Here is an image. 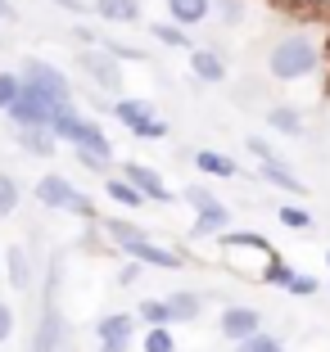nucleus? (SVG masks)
I'll list each match as a JSON object with an SVG mask.
<instances>
[{
    "mask_svg": "<svg viewBox=\"0 0 330 352\" xmlns=\"http://www.w3.org/2000/svg\"><path fill=\"white\" fill-rule=\"evenodd\" d=\"M186 204L195 208V226H190V235H195V239H208V235H217V230L231 226V208L217 204L213 190L190 186V190H186Z\"/></svg>",
    "mask_w": 330,
    "mask_h": 352,
    "instance_id": "3",
    "label": "nucleus"
},
{
    "mask_svg": "<svg viewBox=\"0 0 330 352\" xmlns=\"http://www.w3.org/2000/svg\"><path fill=\"white\" fill-rule=\"evenodd\" d=\"M285 289L294 294V298H308V294H317L321 285H317V280H312V276H289V285H285Z\"/></svg>",
    "mask_w": 330,
    "mask_h": 352,
    "instance_id": "33",
    "label": "nucleus"
},
{
    "mask_svg": "<svg viewBox=\"0 0 330 352\" xmlns=\"http://www.w3.org/2000/svg\"><path fill=\"white\" fill-rule=\"evenodd\" d=\"M123 176L132 181L136 190H141L145 199H158V204H176V195L163 186V176H158V172H149L145 163H123Z\"/></svg>",
    "mask_w": 330,
    "mask_h": 352,
    "instance_id": "11",
    "label": "nucleus"
},
{
    "mask_svg": "<svg viewBox=\"0 0 330 352\" xmlns=\"http://www.w3.org/2000/svg\"><path fill=\"white\" fill-rule=\"evenodd\" d=\"M118 249H123L132 262H141V267H158V271H176V267H181V258H176L172 249H163V244H154L145 230L136 239H127V244H118Z\"/></svg>",
    "mask_w": 330,
    "mask_h": 352,
    "instance_id": "10",
    "label": "nucleus"
},
{
    "mask_svg": "<svg viewBox=\"0 0 330 352\" xmlns=\"http://www.w3.org/2000/svg\"><path fill=\"white\" fill-rule=\"evenodd\" d=\"M213 14V0H167V19L176 28H199Z\"/></svg>",
    "mask_w": 330,
    "mask_h": 352,
    "instance_id": "14",
    "label": "nucleus"
},
{
    "mask_svg": "<svg viewBox=\"0 0 330 352\" xmlns=\"http://www.w3.org/2000/svg\"><path fill=\"white\" fill-rule=\"evenodd\" d=\"M136 276H141V262H127V267L123 271H118V280H123V285H132V280Z\"/></svg>",
    "mask_w": 330,
    "mask_h": 352,
    "instance_id": "35",
    "label": "nucleus"
},
{
    "mask_svg": "<svg viewBox=\"0 0 330 352\" xmlns=\"http://www.w3.org/2000/svg\"><path fill=\"white\" fill-rule=\"evenodd\" d=\"M59 343H63V311H59V302H54V276H50L41 325H37V334H32V352H59Z\"/></svg>",
    "mask_w": 330,
    "mask_h": 352,
    "instance_id": "7",
    "label": "nucleus"
},
{
    "mask_svg": "<svg viewBox=\"0 0 330 352\" xmlns=\"http://www.w3.org/2000/svg\"><path fill=\"white\" fill-rule=\"evenodd\" d=\"M289 276H294V267H289V262H280L276 253H271V262L262 267V280H267V285H280V289H285V285H289Z\"/></svg>",
    "mask_w": 330,
    "mask_h": 352,
    "instance_id": "28",
    "label": "nucleus"
},
{
    "mask_svg": "<svg viewBox=\"0 0 330 352\" xmlns=\"http://www.w3.org/2000/svg\"><path fill=\"white\" fill-rule=\"evenodd\" d=\"M167 316L172 321H199V311H204V298L199 294H190V289H181V294H167Z\"/></svg>",
    "mask_w": 330,
    "mask_h": 352,
    "instance_id": "20",
    "label": "nucleus"
},
{
    "mask_svg": "<svg viewBox=\"0 0 330 352\" xmlns=\"http://www.w3.org/2000/svg\"><path fill=\"white\" fill-rule=\"evenodd\" d=\"M249 154L258 158V176L267 181V186H276V190H289V195H303V181L294 172H289V163L280 154H271L267 145H262L258 135H249Z\"/></svg>",
    "mask_w": 330,
    "mask_h": 352,
    "instance_id": "6",
    "label": "nucleus"
},
{
    "mask_svg": "<svg viewBox=\"0 0 330 352\" xmlns=\"http://www.w3.org/2000/svg\"><path fill=\"white\" fill-rule=\"evenodd\" d=\"M141 348L145 352H176V339H172V330H167V325H149V330H145V339H141Z\"/></svg>",
    "mask_w": 330,
    "mask_h": 352,
    "instance_id": "23",
    "label": "nucleus"
},
{
    "mask_svg": "<svg viewBox=\"0 0 330 352\" xmlns=\"http://www.w3.org/2000/svg\"><path fill=\"white\" fill-rule=\"evenodd\" d=\"M195 167L204 176H222V181H231V176L240 172L236 158H231V154H217V149H195Z\"/></svg>",
    "mask_w": 330,
    "mask_h": 352,
    "instance_id": "18",
    "label": "nucleus"
},
{
    "mask_svg": "<svg viewBox=\"0 0 330 352\" xmlns=\"http://www.w3.org/2000/svg\"><path fill=\"white\" fill-rule=\"evenodd\" d=\"M37 204L50 208V212H72V217H91L95 212L91 199H86L82 190H72L68 176H59V172H50V176L37 181Z\"/></svg>",
    "mask_w": 330,
    "mask_h": 352,
    "instance_id": "2",
    "label": "nucleus"
},
{
    "mask_svg": "<svg viewBox=\"0 0 330 352\" xmlns=\"http://www.w3.org/2000/svg\"><path fill=\"white\" fill-rule=\"evenodd\" d=\"M10 334H14V307L0 302V343H10Z\"/></svg>",
    "mask_w": 330,
    "mask_h": 352,
    "instance_id": "34",
    "label": "nucleus"
},
{
    "mask_svg": "<svg viewBox=\"0 0 330 352\" xmlns=\"http://www.w3.org/2000/svg\"><path fill=\"white\" fill-rule=\"evenodd\" d=\"M54 109H59V104H50L45 95H37L32 86H23V91L14 95V104L5 109V113H10V122H14V126H45Z\"/></svg>",
    "mask_w": 330,
    "mask_h": 352,
    "instance_id": "8",
    "label": "nucleus"
},
{
    "mask_svg": "<svg viewBox=\"0 0 330 352\" xmlns=\"http://www.w3.org/2000/svg\"><path fill=\"white\" fill-rule=\"evenodd\" d=\"M23 86H32L37 95H45L50 104H72V82L54 68V63H45V59H28L23 63Z\"/></svg>",
    "mask_w": 330,
    "mask_h": 352,
    "instance_id": "4",
    "label": "nucleus"
},
{
    "mask_svg": "<svg viewBox=\"0 0 330 352\" xmlns=\"http://www.w3.org/2000/svg\"><path fill=\"white\" fill-rule=\"evenodd\" d=\"M54 5H63V10H72V14H82V10H86V0H54Z\"/></svg>",
    "mask_w": 330,
    "mask_h": 352,
    "instance_id": "36",
    "label": "nucleus"
},
{
    "mask_svg": "<svg viewBox=\"0 0 330 352\" xmlns=\"http://www.w3.org/2000/svg\"><path fill=\"white\" fill-rule=\"evenodd\" d=\"M280 221H285L289 230H312V212H308V208H294V204L280 208Z\"/></svg>",
    "mask_w": 330,
    "mask_h": 352,
    "instance_id": "29",
    "label": "nucleus"
},
{
    "mask_svg": "<svg viewBox=\"0 0 330 352\" xmlns=\"http://www.w3.org/2000/svg\"><path fill=\"white\" fill-rule=\"evenodd\" d=\"M14 208H19V181L0 172V217H10Z\"/></svg>",
    "mask_w": 330,
    "mask_h": 352,
    "instance_id": "27",
    "label": "nucleus"
},
{
    "mask_svg": "<svg viewBox=\"0 0 330 352\" xmlns=\"http://www.w3.org/2000/svg\"><path fill=\"white\" fill-rule=\"evenodd\" d=\"M77 63H82V68L104 86V91H123V73H118V59H114V54H91V50H86V54H77Z\"/></svg>",
    "mask_w": 330,
    "mask_h": 352,
    "instance_id": "13",
    "label": "nucleus"
},
{
    "mask_svg": "<svg viewBox=\"0 0 330 352\" xmlns=\"http://www.w3.org/2000/svg\"><path fill=\"white\" fill-rule=\"evenodd\" d=\"M236 352H285V343H280L276 334H262V330H254L249 339H240V343H236Z\"/></svg>",
    "mask_w": 330,
    "mask_h": 352,
    "instance_id": "24",
    "label": "nucleus"
},
{
    "mask_svg": "<svg viewBox=\"0 0 330 352\" xmlns=\"http://www.w3.org/2000/svg\"><path fill=\"white\" fill-rule=\"evenodd\" d=\"M0 267H5V276H10L14 289H32V262H28V249H19V244H14L10 253H0Z\"/></svg>",
    "mask_w": 330,
    "mask_h": 352,
    "instance_id": "15",
    "label": "nucleus"
},
{
    "mask_svg": "<svg viewBox=\"0 0 330 352\" xmlns=\"http://www.w3.org/2000/svg\"><path fill=\"white\" fill-rule=\"evenodd\" d=\"M321 68V50L308 41V36H280L267 54V73L276 82H303Z\"/></svg>",
    "mask_w": 330,
    "mask_h": 352,
    "instance_id": "1",
    "label": "nucleus"
},
{
    "mask_svg": "<svg viewBox=\"0 0 330 352\" xmlns=\"http://www.w3.org/2000/svg\"><path fill=\"white\" fill-rule=\"evenodd\" d=\"M136 316H141L145 325H172V316H167V302H163V298H145L141 307H136Z\"/></svg>",
    "mask_w": 330,
    "mask_h": 352,
    "instance_id": "25",
    "label": "nucleus"
},
{
    "mask_svg": "<svg viewBox=\"0 0 330 352\" xmlns=\"http://www.w3.org/2000/svg\"><path fill=\"white\" fill-rule=\"evenodd\" d=\"M95 14L104 23H141V0H95Z\"/></svg>",
    "mask_w": 330,
    "mask_h": 352,
    "instance_id": "17",
    "label": "nucleus"
},
{
    "mask_svg": "<svg viewBox=\"0 0 330 352\" xmlns=\"http://www.w3.org/2000/svg\"><path fill=\"white\" fill-rule=\"evenodd\" d=\"M190 73H195L199 82H222V77H227V63H222L217 50H190Z\"/></svg>",
    "mask_w": 330,
    "mask_h": 352,
    "instance_id": "19",
    "label": "nucleus"
},
{
    "mask_svg": "<svg viewBox=\"0 0 330 352\" xmlns=\"http://www.w3.org/2000/svg\"><path fill=\"white\" fill-rule=\"evenodd\" d=\"M104 195L114 199V204H123V208H141L145 204V195L127 181V176H109V181H104Z\"/></svg>",
    "mask_w": 330,
    "mask_h": 352,
    "instance_id": "22",
    "label": "nucleus"
},
{
    "mask_svg": "<svg viewBox=\"0 0 330 352\" xmlns=\"http://www.w3.org/2000/svg\"><path fill=\"white\" fill-rule=\"evenodd\" d=\"M72 149H77V163L86 172H104V167L114 163V154H104V149H86V145H72Z\"/></svg>",
    "mask_w": 330,
    "mask_h": 352,
    "instance_id": "26",
    "label": "nucleus"
},
{
    "mask_svg": "<svg viewBox=\"0 0 330 352\" xmlns=\"http://www.w3.org/2000/svg\"><path fill=\"white\" fill-rule=\"evenodd\" d=\"M217 325H222V334H227L231 343H240V339H249L254 330H262V316H258V307H227Z\"/></svg>",
    "mask_w": 330,
    "mask_h": 352,
    "instance_id": "12",
    "label": "nucleus"
},
{
    "mask_svg": "<svg viewBox=\"0 0 330 352\" xmlns=\"http://www.w3.org/2000/svg\"><path fill=\"white\" fill-rule=\"evenodd\" d=\"M154 36L163 45H190L186 41V28H176V23H154Z\"/></svg>",
    "mask_w": 330,
    "mask_h": 352,
    "instance_id": "32",
    "label": "nucleus"
},
{
    "mask_svg": "<svg viewBox=\"0 0 330 352\" xmlns=\"http://www.w3.org/2000/svg\"><path fill=\"white\" fill-rule=\"evenodd\" d=\"M114 113H118V122H123L132 135H141V140H163V135H167V122L145 100H118Z\"/></svg>",
    "mask_w": 330,
    "mask_h": 352,
    "instance_id": "5",
    "label": "nucleus"
},
{
    "mask_svg": "<svg viewBox=\"0 0 330 352\" xmlns=\"http://www.w3.org/2000/svg\"><path fill=\"white\" fill-rule=\"evenodd\" d=\"M0 19H14V10H10V0H0Z\"/></svg>",
    "mask_w": 330,
    "mask_h": 352,
    "instance_id": "37",
    "label": "nucleus"
},
{
    "mask_svg": "<svg viewBox=\"0 0 330 352\" xmlns=\"http://www.w3.org/2000/svg\"><path fill=\"white\" fill-rule=\"evenodd\" d=\"M245 5H249V0H213L217 19L227 23V28H231V23H240V19H245Z\"/></svg>",
    "mask_w": 330,
    "mask_h": 352,
    "instance_id": "30",
    "label": "nucleus"
},
{
    "mask_svg": "<svg viewBox=\"0 0 330 352\" xmlns=\"http://www.w3.org/2000/svg\"><path fill=\"white\" fill-rule=\"evenodd\" d=\"M267 126L280 131V135H303V113L294 109V104H276V109L267 113Z\"/></svg>",
    "mask_w": 330,
    "mask_h": 352,
    "instance_id": "21",
    "label": "nucleus"
},
{
    "mask_svg": "<svg viewBox=\"0 0 330 352\" xmlns=\"http://www.w3.org/2000/svg\"><path fill=\"white\" fill-rule=\"evenodd\" d=\"M95 334H100V352H127L136 339V316L127 311H109L95 321Z\"/></svg>",
    "mask_w": 330,
    "mask_h": 352,
    "instance_id": "9",
    "label": "nucleus"
},
{
    "mask_svg": "<svg viewBox=\"0 0 330 352\" xmlns=\"http://www.w3.org/2000/svg\"><path fill=\"white\" fill-rule=\"evenodd\" d=\"M14 135H19V145L28 149V154H37V158H50L54 154V140L50 135V126H14Z\"/></svg>",
    "mask_w": 330,
    "mask_h": 352,
    "instance_id": "16",
    "label": "nucleus"
},
{
    "mask_svg": "<svg viewBox=\"0 0 330 352\" xmlns=\"http://www.w3.org/2000/svg\"><path fill=\"white\" fill-rule=\"evenodd\" d=\"M19 91H23V77L19 73H0V113L14 104V95H19Z\"/></svg>",
    "mask_w": 330,
    "mask_h": 352,
    "instance_id": "31",
    "label": "nucleus"
}]
</instances>
